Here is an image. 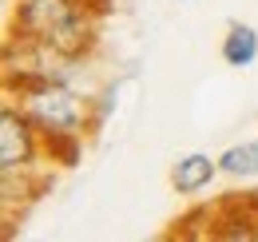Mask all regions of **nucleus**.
Segmentation results:
<instances>
[{"label":"nucleus","instance_id":"f257e3e1","mask_svg":"<svg viewBox=\"0 0 258 242\" xmlns=\"http://www.w3.org/2000/svg\"><path fill=\"white\" fill-rule=\"evenodd\" d=\"M44 131L36 119L20 107V99L4 95L0 103V175H20V171H44Z\"/></svg>","mask_w":258,"mask_h":242},{"label":"nucleus","instance_id":"f03ea898","mask_svg":"<svg viewBox=\"0 0 258 242\" xmlns=\"http://www.w3.org/2000/svg\"><path fill=\"white\" fill-rule=\"evenodd\" d=\"M203 234L215 242H258V191H230L215 207H199Z\"/></svg>","mask_w":258,"mask_h":242},{"label":"nucleus","instance_id":"7ed1b4c3","mask_svg":"<svg viewBox=\"0 0 258 242\" xmlns=\"http://www.w3.org/2000/svg\"><path fill=\"white\" fill-rule=\"evenodd\" d=\"M80 8H88V4L84 0H12L8 4V36L24 40V44H44Z\"/></svg>","mask_w":258,"mask_h":242},{"label":"nucleus","instance_id":"20e7f679","mask_svg":"<svg viewBox=\"0 0 258 242\" xmlns=\"http://www.w3.org/2000/svg\"><path fill=\"white\" fill-rule=\"evenodd\" d=\"M219 155L207 151H183L171 163V191L183 199H199L203 191H211V183L219 179Z\"/></svg>","mask_w":258,"mask_h":242},{"label":"nucleus","instance_id":"39448f33","mask_svg":"<svg viewBox=\"0 0 258 242\" xmlns=\"http://www.w3.org/2000/svg\"><path fill=\"white\" fill-rule=\"evenodd\" d=\"M219 56H223L226 68H250V64L258 60V28L242 24V20L226 24L223 44H219Z\"/></svg>","mask_w":258,"mask_h":242},{"label":"nucleus","instance_id":"423d86ee","mask_svg":"<svg viewBox=\"0 0 258 242\" xmlns=\"http://www.w3.org/2000/svg\"><path fill=\"white\" fill-rule=\"evenodd\" d=\"M219 171H223V179L234 183L258 179V139H242V143H230L226 151H219Z\"/></svg>","mask_w":258,"mask_h":242},{"label":"nucleus","instance_id":"0eeeda50","mask_svg":"<svg viewBox=\"0 0 258 242\" xmlns=\"http://www.w3.org/2000/svg\"><path fill=\"white\" fill-rule=\"evenodd\" d=\"M44 159H48V167H76L80 159H84V135H44Z\"/></svg>","mask_w":258,"mask_h":242},{"label":"nucleus","instance_id":"6e6552de","mask_svg":"<svg viewBox=\"0 0 258 242\" xmlns=\"http://www.w3.org/2000/svg\"><path fill=\"white\" fill-rule=\"evenodd\" d=\"M115 95H119V88H115V84H107L99 95H92V123H96V131L107 123V115L115 111Z\"/></svg>","mask_w":258,"mask_h":242},{"label":"nucleus","instance_id":"1a4fd4ad","mask_svg":"<svg viewBox=\"0 0 258 242\" xmlns=\"http://www.w3.org/2000/svg\"><path fill=\"white\" fill-rule=\"evenodd\" d=\"M84 4H88V8H92V12H96L99 20H103V16H107V12H111V0H84Z\"/></svg>","mask_w":258,"mask_h":242},{"label":"nucleus","instance_id":"9d476101","mask_svg":"<svg viewBox=\"0 0 258 242\" xmlns=\"http://www.w3.org/2000/svg\"><path fill=\"white\" fill-rule=\"evenodd\" d=\"M179 4H191V0H179Z\"/></svg>","mask_w":258,"mask_h":242}]
</instances>
